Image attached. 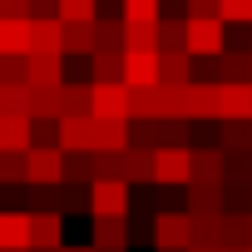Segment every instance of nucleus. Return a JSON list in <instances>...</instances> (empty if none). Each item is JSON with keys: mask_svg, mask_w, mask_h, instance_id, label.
<instances>
[{"mask_svg": "<svg viewBox=\"0 0 252 252\" xmlns=\"http://www.w3.org/2000/svg\"><path fill=\"white\" fill-rule=\"evenodd\" d=\"M188 119L193 124H218V84H203V79H193L188 84Z\"/></svg>", "mask_w": 252, "mask_h": 252, "instance_id": "obj_16", "label": "nucleus"}, {"mask_svg": "<svg viewBox=\"0 0 252 252\" xmlns=\"http://www.w3.org/2000/svg\"><path fill=\"white\" fill-rule=\"evenodd\" d=\"M222 25H252V0H222Z\"/></svg>", "mask_w": 252, "mask_h": 252, "instance_id": "obj_29", "label": "nucleus"}, {"mask_svg": "<svg viewBox=\"0 0 252 252\" xmlns=\"http://www.w3.org/2000/svg\"><path fill=\"white\" fill-rule=\"evenodd\" d=\"M0 183H25V154H0Z\"/></svg>", "mask_w": 252, "mask_h": 252, "instance_id": "obj_30", "label": "nucleus"}, {"mask_svg": "<svg viewBox=\"0 0 252 252\" xmlns=\"http://www.w3.org/2000/svg\"><path fill=\"white\" fill-rule=\"evenodd\" d=\"M222 0H188V20H218Z\"/></svg>", "mask_w": 252, "mask_h": 252, "instance_id": "obj_31", "label": "nucleus"}, {"mask_svg": "<svg viewBox=\"0 0 252 252\" xmlns=\"http://www.w3.org/2000/svg\"><path fill=\"white\" fill-rule=\"evenodd\" d=\"M35 149V124L30 119H0V154H30Z\"/></svg>", "mask_w": 252, "mask_h": 252, "instance_id": "obj_14", "label": "nucleus"}, {"mask_svg": "<svg viewBox=\"0 0 252 252\" xmlns=\"http://www.w3.org/2000/svg\"><path fill=\"white\" fill-rule=\"evenodd\" d=\"M154 252H193V222L178 208H163L154 222Z\"/></svg>", "mask_w": 252, "mask_h": 252, "instance_id": "obj_1", "label": "nucleus"}, {"mask_svg": "<svg viewBox=\"0 0 252 252\" xmlns=\"http://www.w3.org/2000/svg\"><path fill=\"white\" fill-rule=\"evenodd\" d=\"M252 119V84H218V124Z\"/></svg>", "mask_w": 252, "mask_h": 252, "instance_id": "obj_9", "label": "nucleus"}, {"mask_svg": "<svg viewBox=\"0 0 252 252\" xmlns=\"http://www.w3.org/2000/svg\"><path fill=\"white\" fill-rule=\"evenodd\" d=\"M94 119L99 124H134L129 119V84H94Z\"/></svg>", "mask_w": 252, "mask_h": 252, "instance_id": "obj_7", "label": "nucleus"}, {"mask_svg": "<svg viewBox=\"0 0 252 252\" xmlns=\"http://www.w3.org/2000/svg\"><path fill=\"white\" fill-rule=\"evenodd\" d=\"M163 84L168 89L193 84V55H163Z\"/></svg>", "mask_w": 252, "mask_h": 252, "instance_id": "obj_26", "label": "nucleus"}, {"mask_svg": "<svg viewBox=\"0 0 252 252\" xmlns=\"http://www.w3.org/2000/svg\"><path fill=\"white\" fill-rule=\"evenodd\" d=\"M129 183H119V178H99L89 188V213L94 218H129Z\"/></svg>", "mask_w": 252, "mask_h": 252, "instance_id": "obj_4", "label": "nucleus"}, {"mask_svg": "<svg viewBox=\"0 0 252 252\" xmlns=\"http://www.w3.org/2000/svg\"><path fill=\"white\" fill-rule=\"evenodd\" d=\"M124 60H129V50H99V55L89 60L94 84H124Z\"/></svg>", "mask_w": 252, "mask_h": 252, "instance_id": "obj_18", "label": "nucleus"}, {"mask_svg": "<svg viewBox=\"0 0 252 252\" xmlns=\"http://www.w3.org/2000/svg\"><path fill=\"white\" fill-rule=\"evenodd\" d=\"M64 55H84V60H94V55H99V35H94V25H64Z\"/></svg>", "mask_w": 252, "mask_h": 252, "instance_id": "obj_22", "label": "nucleus"}, {"mask_svg": "<svg viewBox=\"0 0 252 252\" xmlns=\"http://www.w3.org/2000/svg\"><path fill=\"white\" fill-rule=\"evenodd\" d=\"M0 84H25V60H0Z\"/></svg>", "mask_w": 252, "mask_h": 252, "instance_id": "obj_32", "label": "nucleus"}, {"mask_svg": "<svg viewBox=\"0 0 252 252\" xmlns=\"http://www.w3.org/2000/svg\"><path fill=\"white\" fill-rule=\"evenodd\" d=\"M0 119H30V84H0Z\"/></svg>", "mask_w": 252, "mask_h": 252, "instance_id": "obj_21", "label": "nucleus"}, {"mask_svg": "<svg viewBox=\"0 0 252 252\" xmlns=\"http://www.w3.org/2000/svg\"><path fill=\"white\" fill-rule=\"evenodd\" d=\"M55 20L60 25H99L94 0H55Z\"/></svg>", "mask_w": 252, "mask_h": 252, "instance_id": "obj_19", "label": "nucleus"}, {"mask_svg": "<svg viewBox=\"0 0 252 252\" xmlns=\"http://www.w3.org/2000/svg\"><path fill=\"white\" fill-rule=\"evenodd\" d=\"M124 20L129 25H158L163 20V0H124Z\"/></svg>", "mask_w": 252, "mask_h": 252, "instance_id": "obj_25", "label": "nucleus"}, {"mask_svg": "<svg viewBox=\"0 0 252 252\" xmlns=\"http://www.w3.org/2000/svg\"><path fill=\"white\" fill-rule=\"evenodd\" d=\"M158 50L163 55H188V20H158Z\"/></svg>", "mask_w": 252, "mask_h": 252, "instance_id": "obj_23", "label": "nucleus"}, {"mask_svg": "<svg viewBox=\"0 0 252 252\" xmlns=\"http://www.w3.org/2000/svg\"><path fill=\"white\" fill-rule=\"evenodd\" d=\"M154 183L188 188L193 183V149H158L154 154Z\"/></svg>", "mask_w": 252, "mask_h": 252, "instance_id": "obj_3", "label": "nucleus"}, {"mask_svg": "<svg viewBox=\"0 0 252 252\" xmlns=\"http://www.w3.org/2000/svg\"><path fill=\"white\" fill-rule=\"evenodd\" d=\"M247 50H252V45H247Z\"/></svg>", "mask_w": 252, "mask_h": 252, "instance_id": "obj_34", "label": "nucleus"}, {"mask_svg": "<svg viewBox=\"0 0 252 252\" xmlns=\"http://www.w3.org/2000/svg\"><path fill=\"white\" fill-rule=\"evenodd\" d=\"M25 183L30 188H60L64 183V154L60 149H30L25 154Z\"/></svg>", "mask_w": 252, "mask_h": 252, "instance_id": "obj_2", "label": "nucleus"}, {"mask_svg": "<svg viewBox=\"0 0 252 252\" xmlns=\"http://www.w3.org/2000/svg\"><path fill=\"white\" fill-rule=\"evenodd\" d=\"M124 183H154V154H144V149L124 154Z\"/></svg>", "mask_w": 252, "mask_h": 252, "instance_id": "obj_24", "label": "nucleus"}, {"mask_svg": "<svg viewBox=\"0 0 252 252\" xmlns=\"http://www.w3.org/2000/svg\"><path fill=\"white\" fill-rule=\"evenodd\" d=\"M94 139H99V119H60L55 129V149L69 158V154H94Z\"/></svg>", "mask_w": 252, "mask_h": 252, "instance_id": "obj_6", "label": "nucleus"}, {"mask_svg": "<svg viewBox=\"0 0 252 252\" xmlns=\"http://www.w3.org/2000/svg\"><path fill=\"white\" fill-rule=\"evenodd\" d=\"M25 84L30 89H60L64 84V55H25Z\"/></svg>", "mask_w": 252, "mask_h": 252, "instance_id": "obj_11", "label": "nucleus"}, {"mask_svg": "<svg viewBox=\"0 0 252 252\" xmlns=\"http://www.w3.org/2000/svg\"><path fill=\"white\" fill-rule=\"evenodd\" d=\"M0 252H30V213L0 208Z\"/></svg>", "mask_w": 252, "mask_h": 252, "instance_id": "obj_12", "label": "nucleus"}, {"mask_svg": "<svg viewBox=\"0 0 252 252\" xmlns=\"http://www.w3.org/2000/svg\"><path fill=\"white\" fill-rule=\"evenodd\" d=\"M30 25L35 20H0V60H25L30 55Z\"/></svg>", "mask_w": 252, "mask_h": 252, "instance_id": "obj_13", "label": "nucleus"}, {"mask_svg": "<svg viewBox=\"0 0 252 252\" xmlns=\"http://www.w3.org/2000/svg\"><path fill=\"white\" fill-rule=\"evenodd\" d=\"M94 35H99V50H129V45H124V35H129V25H124V20H109V15H99Z\"/></svg>", "mask_w": 252, "mask_h": 252, "instance_id": "obj_27", "label": "nucleus"}, {"mask_svg": "<svg viewBox=\"0 0 252 252\" xmlns=\"http://www.w3.org/2000/svg\"><path fill=\"white\" fill-rule=\"evenodd\" d=\"M218 149L222 154H252V119L247 124H218Z\"/></svg>", "mask_w": 252, "mask_h": 252, "instance_id": "obj_20", "label": "nucleus"}, {"mask_svg": "<svg viewBox=\"0 0 252 252\" xmlns=\"http://www.w3.org/2000/svg\"><path fill=\"white\" fill-rule=\"evenodd\" d=\"M30 55H64V25L55 15L30 25Z\"/></svg>", "mask_w": 252, "mask_h": 252, "instance_id": "obj_15", "label": "nucleus"}, {"mask_svg": "<svg viewBox=\"0 0 252 252\" xmlns=\"http://www.w3.org/2000/svg\"><path fill=\"white\" fill-rule=\"evenodd\" d=\"M60 252H94V247H60Z\"/></svg>", "mask_w": 252, "mask_h": 252, "instance_id": "obj_33", "label": "nucleus"}, {"mask_svg": "<svg viewBox=\"0 0 252 252\" xmlns=\"http://www.w3.org/2000/svg\"><path fill=\"white\" fill-rule=\"evenodd\" d=\"M227 50V25L222 20H188V55L193 60H218Z\"/></svg>", "mask_w": 252, "mask_h": 252, "instance_id": "obj_5", "label": "nucleus"}, {"mask_svg": "<svg viewBox=\"0 0 252 252\" xmlns=\"http://www.w3.org/2000/svg\"><path fill=\"white\" fill-rule=\"evenodd\" d=\"M129 242H134L129 218H94V237H89L94 252H129Z\"/></svg>", "mask_w": 252, "mask_h": 252, "instance_id": "obj_10", "label": "nucleus"}, {"mask_svg": "<svg viewBox=\"0 0 252 252\" xmlns=\"http://www.w3.org/2000/svg\"><path fill=\"white\" fill-rule=\"evenodd\" d=\"M129 25V20H124ZM124 45L129 50H139V55H149V50H158V25H129V35H124ZM163 55V50H158Z\"/></svg>", "mask_w": 252, "mask_h": 252, "instance_id": "obj_28", "label": "nucleus"}, {"mask_svg": "<svg viewBox=\"0 0 252 252\" xmlns=\"http://www.w3.org/2000/svg\"><path fill=\"white\" fill-rule=\"evenodd\" d=\"M64 247V213H30V252H60Z\"/></svg>", "mask_w": 252, "mask_h": 252, "instance_id": "obj_8", "label": "nucleus"}, {"mask_svg": "<svg viewBox=\"0 0 252 252\" xmlns=\"http://www.w3.org/2000/svg\"><path fill=\"white\" fill-rule=\"evenodd\" d=\"M218 79L222 84H252V50H222L218 55Z\"/></svg>", "mask_w": 252, "mask_h": 252, "instance_id": "obj_17", "label": "nucleus"}]
</instances>
